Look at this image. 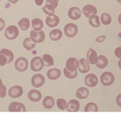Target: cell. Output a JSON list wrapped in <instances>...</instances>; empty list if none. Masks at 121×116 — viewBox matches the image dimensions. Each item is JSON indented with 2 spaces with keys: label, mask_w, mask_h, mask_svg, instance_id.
I'll return each instance as SVG.
<instances>
[{
  "label": "cell",
  "mask_w": 121,
  "mask_h": 116,
  "mask_svg": "<svg viewBox=\"0 0 121 116\" xmlns=\"http://www.w3.org/2000/svg\"><path fill=\"white\" fill-rule=\"evenodd\" d=\"M2 1V0H0V1Z\"/></svg>",
  "instance_id": "7dc6e473"
},
{
  "label": "cell",
  "mask_w": 121,
  "mask_h": 116,
  "mask_svg": "<svg viewBox=\"0 0 121 116\" xmlns=\"http://www.w3.org/2000/svg\"><path fill=\"white\" fill-rule=\"evenodd\" d=\"M61 74V71L58 68H52L47 72V76L50 80H56L59 79Z\"/></svg>",
  "instance_id": "e0dca14e"
},
{
  "label": "cell",
  "mask_w": 121,
  "mask_h": 116,
  "mask_svg": "<svg viewBox=\"0 0 121 116\" xmlns=\"http://www.w3.org/2000/svg\"><path fill=\"white\" fill-rule=\"evenodd\" d=\"M98 83V79L96 75L93 73H89L85 78V84L89 87L93 88L96 86Z\"/></svg>",
  "instance_id": "8fae6325"
},
{
  "label": "cell",
  "mask_w": 121,
  "mask_h": 116,
  "mask_svg": "<svg viewBox=\"0 0 121 116\" xmlns=\"http://www.w3.org/2000/svg\"><path fill=\"white\" fill-rule=\"evenodd\" d=\"M83 14L87 18H89L91 15H96L98 13V9L94 5L91 4L86 5L82 9Z\"/></svg>",
  "instance_id": "4fadbf2b"
},
{
  "label": "cell",
  "mask_w": 121,
  "mask_h": 116,
  "mask_svg": "<svg viewBox=\"0 0 121 116\" xmlns=\"http://www.w3.org/2000/svg\"><path fill=\"white\" fill-rule=\"evenodd\" d=\"M8 63V60L7 58L3 54H0V66H4Z\"/></svg>",
  "instance_id": "d590c367"
},
{
  "label": "cell",
  "mask_w": 121,
  "mask_h": 116,
  "mask_svg": "<svg viewBox=\"0 0 121 116\" xmlns=\"http://www.w3.org/2000/svg\"><path fill=\"white\" fill-rule=\"evenodd\" d=\"M64 32L67 37L73 38L78 33V27L73 23H68L64 27Z\"/></svg>",
  "instance_id": "5b68a950"
},
{
  "label": "cell",
  "mask_w": 121,
  "mask_h": 116,
  "mask_svg": "<svg viewBox=\"0 0 121 116\" xmlns=\"http://www.w3.org/2000/svg\"><path fill=\"white\" fill-rule=\"evenodd\" d=\"M79 60L75 58H69L66 63V68L70 72H74L79 67Z\"/></svg>",
  "instance_id": "30bf717a"
},
{
  "label": "cell",
  "mask_w": 121,
  "mask_h": 116,
  "mask_svg": "<svg viewBox=\"0 0 121 116\" xmlns=\"http://www.w3.org/2000/svg\"><path fill=\"white\" fill-rule=\"evenodd\" d=\"M7 1H8L9 2L13 4H15L18 2L19 0H7Z\"/></svg>",
  "instance_id": "7bdbcfd3"
},
{
  "label": "cell",
  "mask_w": 121,
  "mask_h": 116,
  "mask_svg": "<svg viewBox=\"0 0 121 116\" xmlns=\"http://www.w3.org/2000/svg\"><path fill=\"white\" fill-rule=\"evenodd\" d=\"M43 11L47 15H53L55 12V8L52 5L46 4L43 7Z\"/></svg>",
  "instance_id": "1f68e13d"
},
{
  "label": "cell",
  "mask_w": 121,
  "mask_h": 116,
  "mask_svg": "<svg viewBox=\"0 0 121 116\" xmlns=\"http://www.w3.org/2000/svg\"><path fill=\"white\" fill-rule=\"evenodd\" d=\"M28 97L30 100L34 103L40 101L42 97V95L40 91L37 89H31L28 93Z\"/></svg>",
  "instance_id": "2e32d148"
},
{
  "label": "cell",
  "mask_w": 121,
  "mask_h": 116,
  "mask_svg": "<svg viewBox=\"0 0 121 116\" xmlns=\"http://www.w3.org/2000/svg\"><path fill=\"white\" fill-rule=\"evenodd\" d=\"M59 0H46V4L52 5L54 8H57L59 4Z\"/></svg>",
  "instance_id": "8d00e7d4"
},
{
  "label": "cell",
  "mask_w": 121,
  "mask_h": 116,
  "mask_svg": "<svg viewBox=\"0 0 121 116\" xmlns=\"http://www.w3.org/2000/svg\"><path fill=\"white\" fill-rule=\"evenodd\" d=\"M98 54L95 50L92 48H90L87 53V60L89 63L92 65H94L96 63L97 58H98Z\"/></svg>",
  "instance_id": "44dd1931"
},
{
  "label": "cell",
  "mask_w": 121,
  "mask_h": 116,
  "mask_svg": "<svg viewBox=\"0 0 121 116\" xmlns=\"http://www.w3.org/2000/svg\"><path fill=\"white\" fill-rule=\"evenodd\" d=\"M32 27L34 30L39 31L42 30L43 28V22L42 20L40 18H34L31 21Z\"/></svg>",
  "instance_id": "4316f807"
},
{
  "label": "cell",
  "mask_w": 121,
  "mask_h": 116,
  "mask_svg": "<svg viewBox=\"0 0 121 116\" xmlns=\"http://www.w3.org/2000/svg\"><path fill=\"white\" fill-rule=\"evenodd\" d=\"M79 65L78 67V71L82 73H86L90 71L91 66L87 60L85 58H81L79 60Z\"/></svg>",
  "instance_id": "5bb4252c"
},
{
  "label": "cell",
  "mask_w": 121,
  "mask_h": 116,
  "mask_svg": "<svg viewBox=\"0 0 121 116\" xmlns=\"http://www.w3.org/2000/svg\"><path fill=\"white\" fill-rule=\"evenodd\" d=\"M116 103L118 106L121 107V94H119L116 98Z\"/></svg>",
  "instance_id": "60d3db41"
},
{
  "label": "cell",
  "mask_w": 121,
  "mask_h": 116,
  "mask_svg": "<svg viewBox=\"0 0 121 116\" xmlns=\"http://www.w3.org/2000/svg\"><path fill=\"white\" fill-rule=\"evenodd\" d=\"M67 104L68 103H67L66 99H63V98H59L56 102L57 107H58V108L61 110H65L67 109Z\"/></svg>",
  "instance_id": "d6a6232c"
},
{
  "label": "cell",
  "mask_w": 121,
  "mask_h": 116,
  "mask_svg": "<svg viewBox=\"0 0 121 116\" xmlns=\"http://www.w3.org/2000/svg\"><path fill=\"white\" fill-rule=\"evenodd\" d=\"M45 33L43 30L37 31L33 30L31 31L30 38L35 43H41L43 42L45 40Z\"/></svg>",
  "instance_id": "8992f818"
},
{
  "label": "cell",
  "mask_w": 121,
  "mask_h": 116,
  "mask_svg": "<svg viewBox=\"0 0 121 116\" xmlns=\"http://www.w3.org/2000/svg\"><path fill=\"white\" fill-rule=\"evenodd\" d=\"M7 95V88L3 84L2 79L0 78V98H4Z\"/></svg>",
  "instance_id": "e575fe53"
},
{
  "label": "cell",
  "mask_w": 121,
  "mask_h": 116,
  "mask_svg": "<svg viewBox=\"0 0 121 116\" xmlns=\"http://www.w3.org/2000/svg\"><path fill=\"white\" fill-rule=\"evenodd\" d=\"M44 2V0H35V4L37 6H41Z\"/></svg>",
  "instance_id": "b9f144b4"
},
{
  "label": "cell",
  "mask_w": 121,
  "mask_h": 116,
  "mask_svg": "<svg viewBox=\"0 0 121 116\" xmlns=\"http://www.w3.org/2000/svg\"><path fill=\"white\" fill-rule=\"evenodd\" d=\"M43 60L44 62V66L49 67L54 65V60L50 54H44L42 56Z\"/></svg>",
  "instance_id": "f1b7e54d"
},
{
  "label": "cell",
  "mask_w": 121,
  "mask_h": 116,
  "mask_svg": "<svg viewBox=\"0 0 121 116\" xmlns=\"http://www.w3.org/2000/svg\"><path fill=\"white\" fill-rule=\"evenodd\" d=\"M63 72L65 76L69 79H74L78 76V71H74V72H70L65 67L64 68Z\"/></svg>",
  "instance_id": "836d02e7"
},
{
  "label": "cell",
  "mask_w": 121,
  "mask_h": 116,
  "mask_svg": "<svg viewBox=\"0 0 121 116\" xmlns=\"http://www.w3.org/2000/svg\"><path fill=\"white\" fill-rule=\"evenodd\" d=\"M9 112H26V108L22 103L19 102H12L8 106Z\"/></svg>",
  "instance_id": "9c48e42d"
},
{
  "label": "cell",
  "mask_w": 121,
  "mask_h": 116,
  "mask_svg": "<svg viewBox=\"0 0 121 116\" xmlns=\"http://www.w3.org/2000/svg\"><path fill=\"white\" fill-rule=\"evenodd\" d=\"M100 82L104 86H111L115 82L114 75L111 72H104L100 76Z\"/></svg>",
  "instance_id": "3957f363"
},
{
  "label": "cell",
  "mask_w": 121,
  "mask_h": 116,
  "mask_svg": "<svg viewBox=\"0 0 121 116\" xmlns=\"http://www.w3.org/2000/svg\"><path fill=\"white\" fill-rule=\"evenodd\" d=\"M60 20V18L57 15L53 14L52 15H48L46 18L45 21L48 27L53 28V27H56L59 24Z\"/></svg>",
  "instance_id": "9a60e30c"
},
{
  "label": "cell",
  "mask_w": 121,
  "mask_h": 116,
  "mask_svg": "<svg viewBox=\"0 0 121 116\" xmlns=\"http://www.w3.org/2000/svg\"><path fill=\"white\" fill-rule=\"evenodd\" d=\"M18 25L22 31H27L30 27V22L27 18H22L18 22Z\"/></svg>",
  "instance_id": "484cf974"
},
{
  "label": "cell",
  "mask_w": 121,
  "mask_h": 116,
  "mask_svg": "<svg viewBox=\"0 0 121 116\" xmlns=\"http://www.w3.org/2000/svg\"><path fill=\"white\" fill-rule=\"evenodd\" d=\"M89 89L87 88L83 87V86H82V87L78 88L76 92V97L80 99H86L89 97Z\"/></svg>",
  "instance_id": "d6986e66"
},
{
  "label": "cell",
  "mask_w": 121,
  "mask_h": 116,
  "mask_svg": "<svg viewBox=\"0 0 121 116\" xmlns=\"http://www.w3.org/2000/svg\"><path fill=\"white\" fill-rule=\"evenodd\" d=\"M84 111L85 112H98V107L96 103H89L85 107Z\"/></svg>",
  "instance_id": "f546056e"
},
{
  "label": "cell",
  "mask_w": 121,
  "mask_h": 116,
  "mask_svg": "<svg viewBox=\"0 0 121 116\" xmlns=\"http://www.w3.org/2000/svg\"><path fill=\"white\" fill-rule=\"evenodd\" d=\"M68 17L73 20H79L82 16V11L79 7H73L68 11Z\"/></svg>",
  "instance_id": "7c38bea8"
},
{
  "label": "cell",
  "mask_w": 121,
  "mask_h": 116,
  "mask_svg": "<svg viewBox=\"0 0 121 116\" xmlns=\"http://www.w3.org/2000/svg\"><path fill=\"white\" fill-rule=\"evenodd\" d=\"M31 69L34 72H39L43 69L44 62L41 58L35 56L31 60Z\"/></svg>",
  "instance_id": "6da1fadb"
},
{
  "label": "cell",
  "mask_w": 121,
  "mask_h": 116,
  "mask_svg": "<svg viewBox=\"0 0 121 116\" xmlns=\"http://www.w3.org/2000/svg\"><path fill=\"white\" fill-rule=\"evenodd\" d=\"M23 47L27 50H31L35 48L36 43L33 41L30 37H27L23 41Z\"/></svg>",
  "instance_id": "cb8c5ba5"
},
{
  "label": "cell",
  "mask_w": 121,
  "mask_h": 116,
  "mask_svg": "<svg viewBox=\"0 0 121 116\" xmlns=\"http://www.w3.org/2000/svg\"><path fill=\"white\" fill-rule=\"evenodd\" d=\"M90 25L93 27H99L100 26V20L98 15H92L89 18Z\"/></svg>",
  "instance_id": "83f0119b"
},
{
  "label": "cell",
  "mask_w": 121,
  "mask_h": 116,
  "mask_svg": "<svg viewBox=\"0 0 121 116\" xmlns=\"http://www.w3.org/2000/svg\"><path fill=\"white\" fill-rule=\"evenodd\" d=\"M80 108L79 102L76 99H71L67 104V110L69 112H77Z\"/></svg>",
  "instance_id": "ffe728a7"
},
{
  "label": "cell",
  "mask_w": 121,
  "mask_h": 116,
  "mask_svg": "<svg viewBox=\"0 0 121 116\" xmlns=\"http://www.w3.org/2000/svg\"><path fill=\"white\" fill-rule=\"evenodd\" d=\"M4 33L5 36L7 39L9 40H13L18 36L19 30L17 26L11 25L6 28Z\"/></svg>",
  "instance_id": "7a4b0ae2"
},
{
  "label": "cell",
  "mask_w": 121,
  "mask_h": 116,
  "mask_svg": "<svg viewBox=\"0 0 121 116\" xmlns=\"http://www.w3.org/2000/svg\"><path fill=\"white\" fill-rule=\"evenodd\" d=\"M108 59L105 56L99 55L98 56L96 62V66L99 69H104L108 65Z\"/></svg>",
  "instance_id": "ac0fdd59"
},
{
  "label": "cell",
  "mask_w": 121,
  "mask_h": 116,
  "mask_svg": "<svg viewBox=\"0 0 121 116\" xmlns=\"http://www.w3.org/2000/svg\"><path fill=\"white\" fill-rule=\"evenodd\" d=\"M117 1H118V2H119V3H120V4H121V0H117Z\"/></svg>",
  "instance_id": "bcb514c9"
},
{
  "label": "cell",
  "mask_w": 121,
  "mask_h": 116,
  "mask_svg": "<svg viewBox=\"0 0 121 116\" xmlns=\"http://www.w3.org/2000/svg\"><path fill=\"white\" fill-rule=\"evenodd\" d=\"M118 66H119V68L121 69V59H120V60L118 62Z\"/></svg>",
  "instance_id": "f6af8a7d"
},
{
  "label": "cell",
  "mask_w": 121,
  "mask_h": 116,
  "mask_svg": "<svg viewBox=\"0 0 121 116\" xmlns=\"http://www.w3.org/2000/svg\"><path fill=\"white\" fill-rule=\"evenodd\" d=\"M14 66L17 71L18 72H25L28 69V61L24 57H20L15 60Z\"/></svg>",
  "instance_id": "277c9868"
},
{
  "label": "cell",
  "mask_w": 121,
  "mask_h": 116,
  "mask_svg": "<svg viewBox=\"0 0 121 116\" xmlns=\"http://www.w3.org/2000/svg\"><path fill=\"white\" fill-rule=\"evenodd\" d=\"M63 37V33L60 29L56 28L50 32L49 37L53 41H58L60 40Z\"/></svg>",
  "instance_id": "7402d4cb"
},
{
  "label": "cell",
  "mask_w": 121,
  "mask_h": 116,
  "mask_svg": "<svg viewBox=\"0 0 121 116\" xmlns=\"http://www.w3.org/2000/svg\"><path fill=\"white\" fill-rule=\"evenodd\" d=\"M118 22H119V24L121 26V13L118 16Z\"/></svg>",
  "instance_id": "ee69618b"
},
{
  "label": "cell",
  "mask_w": 121,
  "mask_h": 116,
  "mask_svg": "<svg viewBox=\"0 0 121 116\" xmlns=\"http://www.w3.org/2000/svg\"><path fill=\"white\" fill-rule=\"evenodd\" d=\"M100 20H101L102 22L104 25H109L112 22V17L111 15L108 13H103L100 17Z\"/></svg>",
  "instance_id": "4dcf8cb0"
},
{
  "label": "cell",
  "mask_w": 121,
  "mask_h": 116,
  "mask_svg": "<svg viewBox=\"0 0 121 116\" xmlns=\"http://www.w3.org/2000/svg\"><path fill=\"white\" fill-rule=\"evenodd\" d=\"M45 81H46V79H45L44 76L40 73L34 74L31 78L32 85L37 88L43 86L45 84Z\"/></svg>",
  "instance_id": "52a82bcc"
},
{
  "label": "cell",
  "mask_w": 121,
  "mask_h": 116,
  "mask_svg": "<svg viewBox=\"0 0 121 116\" xmlns=\"http://www.w3.org/2000/svg\"><path fill=\"white\" fill-rule=\"evenodd\" d=\"M5 27V22L2 18H0V31L3 30Z\"/></svg>",
  "instance_id": "ab89813d"
},
{
  "label": "cell",
  "mask_w": 121,
  "mask_h": 116,
  "mask_svg": "<svg viewBox=\"0 0 121 116\" xmlns=\"http://www.w3.org/2000/svg\"><path fill=\"white\" fill-rule=\"evenodd\" d=\"M0 54H3L7 58L8 60V64L11 63L14 60V53L11 50L8 49H2L0 50Z\"/></svg>",
  "instance_id": "d4e9b609"
},
{
  "label": "cell",
  "mask_w": 121,
  "mask_h": 116,
  "mask_svg": "<svg viewBox=\"0 0 121 116\" xmlns=\"http://www.w3.org/2000/svg\"><path fill=\"white\" fill-rule=\"evenodd\" d=\"M105 39H106V36L102 35L97 37L95 39V41L98 43H102L105 41Z\"/></svg>",
  "instance_id": "f35d334b"
},
{
  "label": "cell",
  "mask_w": 121,
  "mask_h": 116,
  "mask_svg": "<svg viewBox=\"0 0 121 116\" xmlns=\"http://www.w3.org/2000/svg\"><path fill=\"white\" fill-rule=\"evenodd\" d=\"M54 99L51 96H46L43 100V105L46 109H52L54 105Z\"/></svg>",
  "instance_id": "603a6c76"
},
{
  "label": "cell",
  "mask_w": 121,
  "mask_h": 116,
  "mask_svg": "<svg viewBox=\"0 0 121 116\" xmlns=\"http://www.w3.org/2000/svg\"><path fill=\"white\" fill-rule=\"evenodd\" d=\"M114 53L117 58L121 59V47H118L116 48L114 51Z\"/></svg>",
  "instance_id": "74e56055"
},
{
  "label": "cell",
  "mask_w": 121,
  "mask_h": 116,
  "mask_svg": "<svg viewBox=\"0 0 121 116\" xmlns=\"http://www.w3.org/2000/svg\"><path fill=\"white\" fill-rule=\"evenodd\" d=\"M23 94V89L20 85H14L8 91V95L12 98H17Z\"/></svg>",
  "instance_id": "ba28073f"
}]
</instances>
